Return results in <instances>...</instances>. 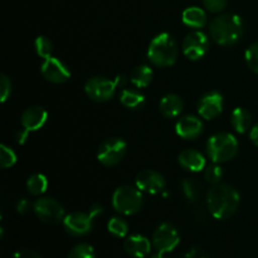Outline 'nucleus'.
Here are the masks:
<instances>
[{
    "mask_svg": "<svg viewBox=\"0 0 258 258\" xmlns=\"http://www.w3.org/2000/svg\"><path fill=\"white\" fill-rule=\"evenodd\" d=\"M239 202V193L228 184H217L207 194L209 213L216 219L231 218L238 209Z\"/></svg>",
    "mask_w": 258,
    "mask_h": 258,
    "instance_id": "1",
    "label": "nucleus"
},
{
    "mask_svg": "<svg viewBox=\"0 0 258 258\" xmlns=\"http://www.w3.org/2000/svg\"><path fill=\"white\" fill-rule=\"evenodd\" d=\"M209 32L217 44L229 47L241 39L243 34V20L233 13L218 15L209 24Z\"/></svg>",
    "mask_w": 258,
    "mask_h": 258,
    "instance_id": "2",
    "label": "nucleus"
},
{
    "mask_svg": "<svg viewBox=\"0 0 258 258\" xmlns=\"http://www.w3.org/2000/svg\"><path fill=\"white\" fill-rule=\"evenodd\" d=\"M178 44L168 33H161L151 40L148 49V58L158 67H170L178 58Z\"/></svg>",
    "mask_w": 258,
    "mask_h": 258,
    "instance_id": "3",
    "label": "nucleus"
},
{
    "mask_svg": "<svg viewBox=\"0 0 258 258\" xmlns=\"http://www.w3.org/2000/svg\"><path fill=\"white\" fill-rule=\"evenodd\" d=\"M238 153V141L232 134L219 133L211 136L207 143V154L213 163L232 160Z\"/></svg>",
    "mask_w": 258,
    "mask_h": 258,
    "instance_id": "4",
    "label": "nucleus"
},
{
    "mask_svg": "<svg viewBox=\"0 0 258 258\" xmlns=\"http://www.w3.org/2000/svg\"><path fill=\"white\" fill-rule=\"evenodd\" d=\"M144 203V197L138 186L122 185L112 196V206L116 212L125 216L138 213Z\"/></svg>",
    "mask_w": 258,
    "mask_h": 258,
    "instance_id": "5",
    "label": "nucleus"
},
{
    "mask_svg": "<svg viewBox=\"0 0 258 258\" xmlns=\"http://www.w3.org/2000/svg\"><path fill=\"white\" fill-rule=\"evenodd\" d=\"M127 145L120 138H111L103 141L97 151V159L105 166H116L125 158Z\"/></svg>",
    "mask_w": 258,
    "mask_h": 258,
    "instance_id": "6",
    "label": "nucleus"
},
{
    "mask_svg": "<svg viewBox=\"0 0 258 258\" xmlns=\"http://www.w3.org/2000/svg\"><path fill=\"white\" fill-rule=\"evenodd\" d=\"M116 85L103 77H92L86 82L85 92L95 102H107L115 96Z\"/></svg>",
    "mask_w": 258,
    "mask_h": 258,
    "instance_id": "7",
    "label": "nucleus"
},
{
    "mask_svg": "<svg viewBox=\"0 0 258 258\" xmlns=\"http://www.w3.org/2000/svg\"><path fill=\"white\" fill-rule=\"evenodd\" d=\"M34 213L44 223L54 224L64 219L62 204L53 198H40L34 203Z\"/></svg>",
    "mask_w": 258,
    "mask_h": 258,
    "instance_id": "8",
    "label": "nucleus"
},
{
    "mask_svg": "<svg viewBox=\"0 0 258 258\" xmlns=\"http://www.w3.org/2000/svg\"><path fill=\"white\" fill-rule=\"evenodd\" d=\"M180 242L179 232L170 223H163L155 229L153 234V244L155 249L161 253L171 252Z\"/></svg>",
    "mask_w": 258,
    "mask_h": 258,
    "instance_id": "9",
    "label": "nucleus"
},
{
    "mask_svg": "<svg viewBox=\"0 0 258 258\" xmlns=\"http://www.w3.org/2000/svg\"><path fill=\"white\" fill-rule=\"evenodd\" d=\"M209 49V39L203 32H191L184 38L183 53L188 59L198 60L207 54Z\"/></svg>",
    "mask_w": 258,
    "mask_h": 258,
    "instance_id": "10",
    "label": "nucleus"
},
{
    "mask_svg": "<svg viewBox=\"0 0 258 258\" xmlns=\"http://www.w3.org/2000/svg\"><path fill=\"white\" fill-rule=\"evenodd\" d=\"M93 218L90 213H81V212H75V213L67 214L63 219V227L66 232L71 236L81 237L86 236L92 231Z\"/></svg>",
    "mask_w": 258,
    "mask_h": 258,
    "instance_id": "11",
    "label": "nucleus"
},
{
    "mask_svg": "<svg viewBox=\"0 0 258 258\" xmlns=\"http://www.w3.org/2000/svg\"><path fill=\"white\" fill-rule=\"evenodd\" d=\"M136 186L141 191L149 194H159L165 189V179L160 173L151 169H145L136 175Z\"/></svg>",
    "mask_w": 258,
    "mask_h": 258,
    "instance_id": "12",
    "label": "nucleus"
},
{
    "mask_svg": "<svg viewBox=\"0 0 258 258\" xmlns=\"http://www.w3.org/2000/svg\"><path fill=\"white\" fill-rule=\"evenodd\" d=\"M42 76L52 83H64L70 80L71 72L67 66L58 58L49 57L44 59L40 67Z\"/></svg>",
    "mask_w": 258,
    "mask_h": 258,
    "instance_id": "13",
    "label": "nucleus"
},
{
    "mask_svg": "<svg viewBox=\"0 0 258 258\" xmlns=\"http://www.w3.org/2000/svg\"><path fill=\"white\" fill-rule=\"evenodd\" d=\"M223 111V96L217 91L206 93L198 102V113L206 120L218 117Z\"/></svg>",
    "mask_w": 258,
    "mask_h": 258,
    "instance_id": "14",
    "label": "nucleus"
},
{
    "mask_svg": "<svg viewBox=\"0 0 258 258\" xmlns=\"http://www.w3.org/2000/svg\"><path fill=\"white\" fill-rule=\"evenodd\" d=\"M175 131L178 136L185 140H194L203 133V122L197 116H184L176 122Z\"/></svg>",
    "mask_w": 258,
    "mask_h": 258,
    "instance_id": "15",
    "label": "nucleus"
},
{
    "mask_svg": "<svg viewBox=\"0 0 258 258\" xmlns=\"http://www.w3.org/2000/svg\"><path fill=\"white\" fill-rule=\"evenodd\" d=\"M48 118L47 111L40 106H32L28 107L22 113V126L23 128L30 131H37L44 126L45 121Z\"/></svg>",
    "mask_w": 258,
    "mask_h": 258,
    "instance_id": "16",
    "label": "nucleus"
},
{
    "mask_svg": "<svg viewBox=\"0 0 258 258\" xmlns=\"http://www.w3.org/2000/svg\"><path fill=\"white\" fill-rule=\"evenodd\" d=\"M125 251L135 258H144L151 251V243L146 237L141 234H133L125 239Z\"/></svg>",
    "mask_w": 258,
    "mask_h": 258,
    "instance_id": "17",
    "label": "nucleus"
},
{
    "mask_svg": "<svg viewBox=\"0 0 258 258\" xmlns=\"http://www.w3.org/2000/svg\"><path fill=\"white\" fill-rule=\"evenodd\" d=\"M179 164L181 168L191 173H198L206 168V158L203 154L194 149H186L179 155Z\"/></svg>",
    "mask_w": 258,
    "mask_h": 258,
    "instance_id": "18",
    "label": "nucleus"
},
{
    "mask_svg": "<svg viewBox=\"0 0 258 258\" xmlns=\"http://www.w3.org/2000/svg\"><path fill=\"white\" fill-rule=\"evenodd\" d=\"M159 108L164 117L174 118L181 113L184 108V102L180 96L175 95V93H169L161 98Z\"/></svg>",
    "mask_w": 258,
    "mask_h": 258,
    "instance_id": "19",
    "label": "nucleus"
},
{
    "mask_svg": "<svg viewBox=\"0 0 258 258\" xmlns=\"http://www.w3.org/2000/svg\"><path fill=\"white\" fill-rule=\"evenodd\" d=\"M183 23L189 28L199 29L207 24V14L203 9L198 7L186 8L181 15Z\"/></svg>",
    "mask_w": 258,
    "mask_h": 258,
    "instance_id": "20",
    "label": "nucleus"
},
{
    "mask_svg": "<svg viewBox=\"0 0 258 258\" xmlns=\"http://www.w3.org/2000/svg\"><path fill=\"white\" fill-rule=\"evenodd\" d=\"M251 113L246 108L237 107L231 115V123L234 127V130L239 134H244L251 127Z\"/></svg>",
    "mask_w": 258,
    "mask_h": 258,
    "instance_id": "21",
    "label": "nucleus"
},
{
    "mask_svg": "<svg viewBox=\"0 0 258 258\" xmlns=\"http://www.w3.org/2000/svg\"><path fill=\"white\" fill-rule=\"evenodd\" d=\"M131 82L136 86L138 88H145L153 81V70L149 66L141 64L134 68L131 72Z\"/></svg>",
    "mask_w": 258,
    "mask_h": 258,
    "instance_id": "22",
    "label": "nucleus"
},
{
    "mask_svg": "<svg viewBox=\"0 0 258 258\" xmlns=\"http://www.w3.org/2000/svg\"><path fill=\"white\" fill-rule=\"evenodd\" d=\"M120 101L125 107L136 110L145 103V96L135 90H122L120 93Z\"/></svg>",
    "mask_w": 258,
    "mask_h": 258,
    "instance_id": "23",
    "label": "nucleus"
},
{
    "mask_svg": "<svg viewBox=\"0 0 258 258\" xmlns=\"http://www.w3.org/2000/svg\"><path fill=\"white\" fill-rule=\"evenodd\" d=\"M48 188V180L43 174H34L27 181V189L32 196H42Z\"/></svg>",
    "mask_w": 258,
    "mask_h": 258,
    "instance_id": "24",
    "label": "nucleus"
},
{
    "mask_svg": "<svg viewBox=\"0 0 258 258\" xmlns=\"http://www.w3.org/2000/svg\"><path fill=\"white\" fill-rule=\"evenodd\" d=\"M107 229L111 234H113L115 237H125L128 232V226L122 218H118V217H113L108 221Z\"/></svg>",
    "mask_w": 258,
    "mask_h": 258,
    "instance_id": "25",
    "label": "nucleus"
},
{
    "mask_svg": "<svg viewBox=\"0 0 258 258\" xmlns=\"http://www.w3.org/2000/svg\"><path fill=\"white\" fill-rule=\"evenodd\" d=\"M35 52L43 59L52 57V42L47 37H38L35 39Z\"/></svg>",
    "mask_w": 258,
    "mask_h": 258,
    "instance_id": "26",
    "label": "nucleus"
},
{
    "mask_svg": "<svg viewBox=\"0 0 258 258\" xmlns=\"http://www.w3.org/2000/svg\"><path fill=\"white\" fill-rule=\"evenodd\" d=\"M68 258H96L95 249L87 243H80L71 249Z\"/></svg>",
    "mask_w": 258,
    "mask_h": 258,
    "instance_id": "27",
    "label": "nucleus"
},
{
    "mask_svg": "<svg viewBox=\"0 0 258 258\" xmlns=\"http://www.w3.org/2000/svg\"><path fill=\"white\" fill-rule=\"evenodd\" d=\"M204 178H206L208 183L217 185V184H219L221 179L223 178V170H222V168L218 164L214 163L212 165L207 166L206 171H204Z\"/></svg>",
    "mask_w": 258,
    "mask_h": 258,
    "instance_id": "28",
    "label": "nucleus"
},
{
    "mask_svg": "<svg viewBox=\"0 0 258 258\" xmlns=\"http://www.w3.org/2000/svg\"><path fill=\"white\" fill-rule=\"evenodd\" d=\"M17 163V155L14 151L7 145L0 146V165L3 169L12 168L14 164Z\"/></svg>",
    "mask_w": 258,
    "mask_h": 258,
    "instance_id": "29",
    "label": "nucleus"
},
{
    "mask_svg": "<svg viewBox=\"0 0 258 258\" xmlns=\"http://www.w3.org/2000/svg\"><path fill=\"white\" fill-rule=\"evenodd\" d=\"M181 185H183L184 194H185L189 201L194 202L199 198V196H201V188H199V184L196 180H193V179H185Z\"/></svg>",
    "mask_w": 258,
    "mask_h": 258,
    "instance_id": "30",
    "label": "nucleus"
},
{
    "mask_svg": "<svg viewBox=\"0 0 258 258\" xmlns=\"http://www.w3.org/2000/svg\"><path fill=\"white\" fill-rule=\"evenodd\" d=\"M246 63L254 73L258 75V43H253L247 48Z\"/></svg>",
    "mask_w": 258,
    "mask_h": 258,
    "instance_id": "31",
    "label": "nucleus"
},
{
    "mask_svg": "<svg viewBox=\"0 0 258 258\" xmlns=\"http://www.w3.org/2000/svg\"><path fill=\"white\" fill-rule=\"evenodd\" d=\"M228 0H203V5L208 12L219 13L226 9Z\"/></svg>",
    "mask_w": 258,
    "mask_h": 258,
    "instance_id": "32",
    "label": "nucleus"
},
{
    "mask_svg": "<svg viewBox=\"0 0 258 258\" xmlns=\"http://www.w3.org/2000/svg\"><path fill=\"white\" fill-rule=\"evenodd\" d=\"M10 92H12V82H10L7 76L2 75V77H0V97H2V102H5L8 100Z\"/></svg>",
    "mask_w": 258,
    "mask_h": 258,
    "instance_id": "33",
    "label": "nucleus"
},
{
    "mask_svg": "<svg viewBox=\"0 0 258 258\" xmlns=\"http://www.w3.org/2000/svg\"><path fill=\"white\" fill-rule=\"evenodd\" d=\"M13 258H40V256L32 249H20L15 252Z\"/></svg>",
    "mask_w": 258,
    "mask_h": 258,
    "instance_id": "34",
    "label": "nucleus"
},
{
    "mask_svg": "<svg viewBox=\"0 0 258 258\" xmlns=\"http://www.w3.org/2000/svg\"><path fill=\"white\" fill-rule=\"evenodd\" d=\"M28 209H29V202H28L27 199H20V201L17 203L18 213L24 214V213H27Z\"/></svg>",
    "mask_w": 258,
    "mask_h": 258,
    "instance_id": "35",
    "label": "nucleus"
},
{
    "mask_svg": "<svg viewBox=\"0 0 258 258\" xmlns=\"http://www.w3.org/2000/svg\"><path fill=\"white\" fill-rule=\"evenodd\" d=\"M28 134H29V131L25 130V128L20 130L19 133L17 134V143L18 144H24L25 140H27V138H28Z\"/></svg>",
    "mask_w": 258,
    "mask_h": 258,
    "instance_id": "36",
    "label": "nucleus"
},
{
    "mask_svg": "<svg viewBox=\"0 0 258 258\" xmlns=\"http://www.w3.org/2000/svg\"><path fill=\"white\" fill-rule=\"evenodd\" d=\"M249 138H251L252 143H253L256 146H258V123H257V125H254L253 127L251 128V133H249Z\"/></svg>",
    "mask_w": 258,
    "mask_h": 258,
    "instance_id": "37",
    "label": "nucleus"
},
{
    "mask_svg": "<svg viewBox=\"0 0 258 258\" xmlns=\"http://www.w3.org/2000/svg\"><path fill=\"white\" fill-rule=\"evenodd\" d=\"M113 82H115L116 87H117V88L118 87L123 88V87H125L126 82H127V80H126L125 76H117V77H116L115 80H113Z\"/></svg>",
    "mask_w": 258,
    "mask_h": 258,
    "instance_id": "38",
    "label": "nucleus"
},
{
    "mask_svg": "<svg viewBox=\"0 0 258 258\" xmlns=\"http://www.w3.org/2000/svg\"><path fill=\"white\" fill-rule=\"evenodd\" d=\"M101 213H102V207H101V206H97V204H96V206L91 207L90 214L92 216L93 219H95L97 216H100Z\"/></svg>",
    "mask_w": 258,
    "mask_h": 258,
    "instance_id": "39",
    "label": "nucleus"
},
{
    "mask_svg": "<svg viewBox=\"0 0 258 258\" xmlns=\"http://www.w3.org/2000/svg\"><path fill=\"white\" fill-rule=\"evenodd\" d=\"M150 258H165V257H164V253H161V252H158V253L153 254V256H151Z\"/></svg>",
    "mask_w": 258,
    "mask_h": 258,
    "instance_id": "40",
    "label": "nucleus"
}]
</instances>
